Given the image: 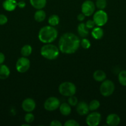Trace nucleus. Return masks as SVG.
<instances>
[{"instance_id":"f257e3e1","label":"nucleus","mask_w":126,"mask_h":126,"mask_svg":"<svg viewBox=\"0 0 126 126\" xmlns=\"http://www.w3.org/2000/svg\"><path fill=\"white\" fill-rule=\"evenodd\" d=\"M80 46V40L77 35L72 33H65L61 36L58 47L63 54H72L75 53Z\"/></svg>"},{"instance_id":"f03ea898","label":"nucleus","mask_w":126,"mask_h":126,"mask_svg":"<svg viewBox=\"0 0 126 126\" xmlns=\"http://www.w3.org/2000/svg\"><path fill=\"white\" fill-rule=\"evenodd\" d=\"M58 30L54 27L51 25L42 27L38 33V39L44 44L51 43L58 38Z\"/></svg>"},{"instance_id":"7ed1b4c3","label":"nucleus","mask_w":126,"mask_h":126,"mask_svg":"<svg viewBox=\"0 0 126 126\" xmlns=\"http://www.w3.org/2000/svg\"><path fill=\"white\" fill-rule=\"evenodd\" d=\"M59 47L51 43L44 44L40 50L41 55L48 60H54L58 57L59 55Z\"/></svg>"},{"instance_id":"20e7f679","label":"nucleus","mask_w":126,"mask_h":126,"mask_svg":"<svg viewBox=\"0 0 126 126\" xmlns=\"http://www.w3.org/2000/svg\"><path fill=\"white\" fill-rule=\"evenodd\" d=\"M58 90L62 95L64 97H70L75 94L77 88L75 85L72 82L65 81L59 85Z\"/></svg>"},{"instance_id":"39448f33","label":"nucleus","mask_w":126,"mask_h":126,"mask_svg":"<svg viewBox=\"0 0 126 126\" xmlns=\"http://www.w3.org/2000/svg\"><path fill=\"white\" fill-rule=\"evenodd\" d=\"M115 85L112 81L109 79H105L101 83L100 87V91L101 94L105 97H109L114 92Z\"/></svg>"},{"instance_id":"423d86ee","label":"nucleus","mask_w":126,"mask_h":126,"mask_svg":"<svg viewBox=\"0 0 126 126\" xmlns=\"http://www.w3.org/2000/svg\"><path fill=\"white\" fill-rule=\"evenodd\" d=\"M93 20L96 26L103 27L107 22L108 16L104 10L99 9L98 11L93 14Z\"/></svg>"},{"instance_id":"0eeeda50","label":"nucleus","mask_w":126,"mask_h":126,"mask_svg":"<svg viewBox=\"0 0 126 126\" xmlns=\"http://www.w3.org/2000/svg\"><path fill=\"white\" fill-rule=\"evenodd\" d=\"M30 66V61L26 57L19 58L17 60L16 64V68L17 71L21 73H24L27 72Z\"/></svg>"},{"instance_id":"6e6552de","label":"nucleus","mask_w":126,"mask_h":126,"mask_svg":"<svg viewBox=\"0 0 126 126\" xmlns=\"http://www.w3.org/2000/svg\"><path fill=\"white\" fill-rule=\"evenodd\" d=\"M60 105V100L57 97H50L44 102V108L48 111H53L58 109Z\"/></svg>"},{"instance_id":"1a4fd4ad","label":"nucleus","mask_w":126,"mask_h":126,"mask_svg":"<svg viewBox=\"0 0 126 126\" xmlns=\"http://www.w3.org/2000/svg\"><path fill=\"white\" fill-rule=\"evenodd\" d=\"M95 4L91 0H86L82 3L81 6L82 12L85 16L90 17L94 14L95 10Z\"/></svg>"},{"instance_id":"9d476101","label":"nucleus","mask_w":126,"mask_h":126,"mask_svg":"<svg viewBox=\"0 0 126 126\" xmlns=\"http://www.w3.org/2000/svg\"><path fill=\"white\" fill-rule=\"evenodd\" d=\"M101 121V115L100 113L92 111L88 114L86 118V123L88 126H97L100 124Z\"/></svg>"},{"instance_id":"9b49d317","label":"nucleus","mask_w":126,"mask_h":126,"mask_svg":"<svg viewBox=\"0 0 126 126\" xmlns=\"http://www.w3.org/2000/svg\"><path fill=\"white\" fill-rule=\"evenodd\" d=\"M36 108V103L33 99L27 98L23 100L22 103V108L26 113L32 112Z\"/></svg>"},{"instance_id":"f8f14e48","label":"nucleus","mask_w":126,"mask_h":126,"mask_svg":"<svg viewBox=\"0 0 126 126\" xmlns=\"http://www.w3.org/2000/svg\"><path fill=\"white\" fill-rule=\"evenodd\" d=\"M76 111L77 113L80 116H85L88 113L89 107L88 105L84 101L78 102L77 105H76Z\"/></svg>"},{"instance_id":"ddd939ff","label":"nucleus","mask_w":126,"mask_h":126,"mask_svg":"<svg viewBox=\"0 0 126 126\" xmlns=\"http://www.w3.org/2000/svg\"><path fill=\"white\" fill-rule=\"evenodd\" d=\"M121 123L119 116L115 113L109 114L106 118V124L109 126H117Z\"/></svg>"},{"instance_id":"4468645a","label":"nucleus","mask_w":126,"mask_h":126,"mask_svg":"<svg viewBox=\"0 0 126 126\" xmlns=\"http://www.w3.org/2000/svg\"><path fill=\"white\" fill-rule=\"evenodd\" d=\"M17 7V2L16 0H5L2 2V7L6 11L11 12L14 11Z\"/></svg>"},{"instance_id":"2eb2a0df","label":"nucleus","mask_w":126,"mask_h":126,"mask_svg":"<svg viewBox=\"0 0 126 126\" xmlns=\"http://www.w3.org/2000/svg\"><path fill=\"white\" fill-rule=\"evenodd\" d=\"M93 78L97 82H103L106 78V74L103 70H96L93 74Z\"/></svg>"},{"instance_id":"dca6fc26","label":"nucleus","mask_w":126,"mask_h":126,"mask_svg":"<svg viewBox=\"0 0 126 126\" xmlns=\"http://www.w3.org/2000/svg\"><path fill=\"white\" fill-rule=\"evenodd\" d=\"M10 70L6 65L0 64V79H6L9 76Z\"/></svg>"},{"instance_id":"f3484780","label":"nucleus","mask_w":126,"mask_h":126,"mask_svg":"<svg viewBox=\"0 0 126 126\" xmlns=\"http://www.w3.org/2000/svg\"><path fill=\"white\" fill-rule=\"evenodd\" d=\"M104 35V31L101 27H96L91 31V36L95 39H101Z\"/></svg>"},{"instance_id":"a211bd4d","label":"nucleus","mask_w":126,"mask_h":126,"mask_svg":"<svg viewBox=\"0 0 126 126\" xmlns=\"http://www.w3.org/2000/svg\"><path fill=\"white\" fill-rule=\"evenodd\" d=\"M59 111L63 116H69L71 113V106L68 103H63L59 107Z\"/></svg>"},{"instance_id":"6ab92c4d","label":"nucleus","mask_w":126,"mask_h":126,"mask_svg":"<svg viewBox=\"0 0 126 126\" xmlns=\"http://www.w3.org/2000/svg\"><path fill=\"white\" fill-rule=\"evenodd\" d=\"M30 4L36 9H43L46 5V0H30Z\"/></svg>"},{"instance_id":"aec40b11","label":"nucleus","mask_w":126,"mask_h":126,"mask_svg":"<svg viewBox=\"0 0 126 126\" xmlns=\"http://www.w3.org/2000/svg\"><path fill=\"white\" fill-rule=\"evenodd\" d=\"M77 32L82 38H86L89 34V32L88 28H86L85 24L84 23H80L77 27Z\"/></svg>"},{"instance_id":"412c9836","label":"nucleus","mask_w":126,"mask_h":126,"mask_svg":"<svg viewBox=\"0 0 126 126\" xmlns=\"http://www.w3.org/2000/svg\"><path fill=\"white\" fill-rule=\"evenodd\" d=\"M46 14L43 9H38L34 14V19L37 22H42L45 20Z\"/></svg>"},{"instance_id":"4be33fe9","label":"nucleus","mask_w":126,"mask_h":126,"mask_svg":"<svg viewBox=\"0 0 126 126\" xmlns=\"http://www.w3.org/2000/svg\"><path fill=\"white\" fill-rule=\"evenodd\" d=\"M21 54L23 57H28L32 52V47L29 44H25L22 47L21 50Z\"/></svg>"},{"instance_id":"5701e85b","label":"nucleus","mask_w":126,"mask_h":126,"mask_svg":"<svg viewBox=\"0 0 126 126\" xmlns=\"http://www.w3.org/2000/svg\"><path fill=\"white\" fill-rule=\"evenodd\" d=\"M48 23L49 25L56 27L59 23V17L58 15H51L48 18Z\"/></svg>"},{"instance_id":"b1692460","label":"nucleus","mask_w":126,"mask_h":126,"mask_svg":"<svg viewBox=\"0 0 126 126\" xmlns=\"http://www.w3.org/2000/svg\"><path fill=\"white\" fill-rule=\"evenodd\" d=\"M118 81L122 86H126V70H122L118 75Z\"/></svg>"},{"instance_id":"393cba45","label":"nucleus","mask_w":126,"mask_h":126,"mask_svg":"<svg viewBox=\"0 0 126 126\" xmlns=\"http://www.w3.org/2000/svg\"><path fill=\"white\" fill-rule=\"evenodd\" d=\"M100 107V103L97 100H93L88 104L89 110L91 111H94L98 109Z\"/></svg>"},{"instance_id":"a878e982","label":"nucleus","mask_w":126,"mask_h":126,"mask_svg":"<svg viewBox=\"0 0 126 126\" xmlns=\"http://www.w3.org/2000/svg\"><path fill=\"white\" fill-rule=\"evenodd\" d=\"M95 6L98 9L104 10L107 6V0H96Z\"/></svg>"},{"instance_id":"bb28decb","label":"nucleus","mask_w":126,"mask_h":126,"mask_svg":"<svg viewBox=\"0 0 126 126\" xmlns=\"http://www.w3.org/2000/svg\"><path fill=\"white\" fill-rule=\"evenodd\" d=\"M68 103L70 105L71 107H76L78 103V98L75 95H71L68 98Z\"/></svg>"},{"instance_id":"cd10ccee","label":"nucleus","mask_w":126,"mask_h":126,"mask_svg":"<svg viewBox=\"0 0 126 126\" xmlns=\"http://www.w3.org/2000/svg\"><path fill=\"white\" fill-rule=\"evenodd\" d=\"M80 45L82 46V47L84 49H88L91 46V43H90V41L88 39L85 38H84L80 41Z\"/></svg>"},{"instance_id":"c85d7f7f","label":"nucleus","mask_w":126,"mask_h":126,"mask_svg":"<svg viewBox=\"0 0 126 126\" xmlns=\"http://www.w3.org/2000/svg\"><path fill=\"white\" fill-rule=\"evenodd\" d=\"M24 119L26 123H28V124H31L34 121L35 116L33 115V114H32V112H30V113H27L25 114V116L24 117Z\"/></svg>"},{"instance_id":"c756f323","label":"nucleus","mask_w":126,"mask_h":126,"mask_svg":"<svg viewBox=\"0 0 126 126\" xmlns=\"http://www.w3.org/2000/svg\"><path fill=\"white\" fill-rule=\"evenodd\" d=\"M64 126H79L80 124L74 119H69L66 121L64 124Z\"/></svg>"},{"instance_id":"7c9ffc66","label":"nucleus","mask_w":126,"mask_h":126,"mask_svg":"<svg viewBox=\"0 0 126 126\" xmlns=\"http://www.w3.org/2000/svg\"><path fill=\"white\" fill-rule=\"evenodd\" d=\"M85 24L88 29H93L95 27V25H96L93 20H88L86 21V22Z\"/></svg>"},{"instance_id":"2f4dec72","label":"nucleus","mask_w":126,"mask_h":126,"mask_svg":"<svg viewBox=\"0 0 126 126\" xmlns=\"http://www.w3.org/2000/svg\"><path fill=\"white\" fill-rule=\"evenodd\" d=\"M8 21L7 16L4 14H0V25H4L6 24Z\"/></svg>"},{"instance_id":"473e14b6","label":"nucleus","mask_w":126,"mask_h":126,"mask_svg":"<svg viewBox=\"0 0 126 126\" xmlns=\"http://www.w3.org/2000/svg\"><path fill=\"white\" fill-rule=\"evenodd\" d=\"M63 124L59 121L53 120L50 123V126H62Z\"/></svg>"},{"instance_id":"72a5a7b5","label":"nucleus","mask_w":126,"mask_h":126,"mask_svg":"<svg viewBox=\"0 0 126 126\" xmlns=\"http://www.w3.org/2000/svg\"><path fill=\"white\" fill-rule=\"evenodd\" d=\"M85 17H86V16L82 12V13L79 14L77 16V20L79 21H80V22H82V21H84V20H85Z\"/></svg>"},{"instance_id":"f704fd0d","label":"nucleus","mask_w":126,"mask_h":126,"mask_svg":"<svg viewBox=\"0 0 126 126\" xmlns=\"http://www.w3.org/2000/svg\"><path fill=\"white\" fill-rule=\"evenodd\" d=\"M17 6L19 8L23 9L26 6V3L24 1H20L19 2H17Z\"/></svg>"},{"instance_id":"c9c22d12","label":"nucleus","mask_w":126,"mask_h":126,"mask_svg":"<svg viewBox=\"0 0 126 126\" xmlns=\"http://www.w3.org/2000/svg\"><path fill=\"white\" fill-rule=\"evenodd\" d=\"M5 60V55L3 53L0 52V64H2Z\"/></svg>"},{"instance_id":"e433bc0d","label":"nucleus","mask_w":126,"mask_h":126,"mask_svg":"<svg viewBox=\"0 0 126 126\" xmlns=\"http://www.w3.org/2000/svg\"><path fill=\"white\" fill-rule=\"evenodd\" d=\"M22 126H30V124H28V123H27V124H22Z\"/></svg>"},{"instance_id":"4c0bfd02","label":"nucleus","mask_w":126,"mask_h":126,"mask_svg":"<svg viewBox=\"0 0 126 126\" xmlns=\"http://www.w3.org/2000/svg\"><path fill=\"white\" fill-rule=\"evenodd\" d=\"M20 1H25V0H20Z\"/></svg>"}]
</instances>
